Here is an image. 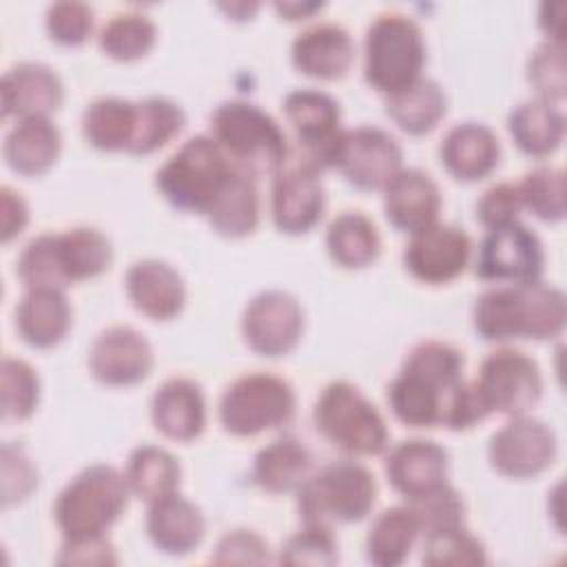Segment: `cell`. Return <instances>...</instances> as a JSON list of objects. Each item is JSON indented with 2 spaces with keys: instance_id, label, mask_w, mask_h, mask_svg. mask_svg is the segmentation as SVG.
Wrapping results in <instances>:
<instances>
[{
  "instance_id": "cell-1",
  "label": "cell",
  "mask_w": 567,
  "mask_h": 567,
  "mask_svg": "<svg viewBox=\"0 0 567 567\" xmlns=\"http://www.w3.org/2000/svg\"><path fill=\"white\" fill-rule=\"evenodd\" d=\"M463 368V352L452 343L439 339L416 343L388 385L390 410L410 427L443 425L452 394L465 381Z\"/></svg>"
},
{
  "instance_id": "cell-2",
  "label": "cell",
  "mask_w": 567,
  "mask_h": 567,
  "mask_svg": "<svg viewBox=\"0 0 567 567\" xmlns=\"http://www.w3.org/2000/svg\"><path fill=\"white\" fill-rule=\"evenodd\" d=\"M567 301L560 288L536 281L505 284L485 290L472 308L474 330L485 341H545L563 332Z\"/></svg>"
},
{
  "instance_id": "cell-3",
  "label": "cell",
  "mask_w": 567,
  "mask_h": 567,
  "mask_svg": "<svg viewBox=\"0 0 567 567\" xmlns=\"http://www.w3.org/2000/svg\"><path fill=\"white\" fill-rule=\"evenodd\" d=\"M113 259L109 237L93 226H75L62 233H42L24 244L16 261V275L24 288L64 290L102 275Z\"/></svg>"
},
{
  "instance_id": "cell-4",
  "label": "cell",
  "mask_w": 567,
  "mask_h": 567,
  "mask_svg": "<svg viewBox=\"0 0 567 567\" xmlns=\"http://www.w3.org/2000/svg\"><path fill=\"white\" fill-rule=\"evenodd\" d=\"M210 135L226 157L250 177L277 175L290 155L279 122L248 100H226L210 113Z\"/></svg>"
},
{
  "instance_id": "cell-5",
  "label": "cell",
  "mask_w": 567,
  "mask_h": 567,
  "mask_svg": "<svg viewBox=\"0 0 567 567\" xmlns=\"http://www.w3.org/2000/svg\"><path fill=\"white\" fill-rule=\"evenodd\" d=\"M128 483L111 465L95 463L78 472L58 494L53 518L64 540L104 536L128 503Z\"/></svg>"
},
{
  "instance_id": "cell-6",
  "label": "cell",
  "mask_w": 567,
  "mask_h": 567,
  "mask_svg": "<svg viewBox=\"0 0 567 567\" xmlns=\"http://www.w3.org/2000/svg\"><path fill=\"white\" fill-rule=\"evenodd\" d=\"M235 168L213 135H193L157 168L155 186L173 208L206 215Z\"/></svg>"
},
{
  "instance_id": "cell-7",
  "label": "cell",
  "mask_w": 567,
  "mask_h": 567,
  "mask_svg": "<svg viewBox=\"0 0 567 567\" xmlns=\"http://www.w3.org/2000/svg\"><path fill=\"white\" fill-rule=\"evenodd\" d=\"M377 501L374 474L359 461H332L310 472L297 489L303 523L328 525L363 520Z\"/></svg>"
},
{
  "instance_id": "cell-8",
  "label": "cell",
  "mask_w": 567,
  "mask_h": 567,
  "mask_svg": "<svg viewBox=\"0 0 567 567\" xmlns=\"http://www.w3.org/2000/svg\"><path fill=\"white\" fill-rule=\"evenodd\" d=\"M425 40L421 27L405 13H379L363 38L365 82L383 95H392L421 78Z\"/></svg>"
},
{
  "instance_id": "cell-9",
  "label": "cell",
  "mask_w": 567,
  "mask_h": 567,
  "mask_svg": "<svg viewBox=\"0 0 567 567\" xmlns=\"http://www.w3.org/2000/svg\"><path fill=\"white\" fill-rule=\"evenodd\" d=\"M317 432L350 456H374L388 447V427L377 405L350 381H330L315 401Z\"/></svg>"
},
{
  "instance_id": "cell-10",
  "label": "cell",
  "mask_w": 567,
  "mask_h": 567,
  "mask_svg": "<svg viewBox=\"0 0 567 567\" xmlns=\"http://www.w3.org/2000/svg\"><path fill=\"white\" fill-rule=\"evenodd\" d=\"M297 396L292 385L272 372H246L219 396L217 414L226 432L255 436L286 425L295 416Z\"/></svg>"
},
{
  "instance_id": "cell-11",
  "label": "cell",
  "mask_w": 567,
  "mask_h": 567,
  "mask_svg": "<svg viewBox=\"0 0 567 567\" xmlns=\"http://www.w3.org/2000/svg\"><path fill=\"white\" fill-rule=\"evenodd\" d=\"M487 414H527L543 392V377L532 357L514 348L489 352L472 381Z\"/></svg>"
},
{
  "instance_id": "cell-12",
  "label": "cell",
  "mask_w": 567,
  "mask_h": 567,
  "mask_svg": "<svg viewBox=\"0 0 567 567\" xmlns=\"http://www.w3.org/2000/svg\"><path fill=\"white\" fill-rule=\"evenodd\" d=\"M284 115L301 148V164L315 171L332 168L341 140L339 102L319 89H295L284 97Z\"/></svg>"
},
{
  "instance_id": "cell-13",
  "label": "cell",
  "mask_w": 567,
  "mask_h": 567,
  "mask_svg": "<svg viewBox=\"0 0 567 567\" xmlns=\"http://www.w3.org/2000/svg\"><path fill=\"white\" fill-rule=\"evenodd\" d=\"M332 168L361 190H383L403 168V151L394 135L379 126L343 128Z\"/></svg>"
},
{
  "instance_id": "cell-14",
  "label": "cell",
  "mask_w": 567,
  "mask_h": 567,
  "mask_svg": "<svg viewBox=\"0 0 567 567\" xmlns=\"http://www.w3.org/2000/svg\"><path fill=\"white\" fill-rule=\"evenodd\" d=\"M558 452L554 430L529 414L509 416L487 445L492 467L509 478H532L545 472Z\"/></svg>"
},
{
  "instance_id": "cell-15",
  "label": "cell",
  "mask_w": 567,
  "mask_h": 567,
  "mask_svg": "<svg viewBox=\"0 0 567 567\" xmlns=\"http://www.w3.org/2000/svg\"><path fill=\"white\" fill-rule=\"evenodd\" d=\"M545 252L538 235L516 221L487 230L476 257V277L498 284L536 281L543 275Z\"/></svg>"
},
{
  "instance_id": "cell-16",
  "label": "cell",
  "mask_w": 567,
  "mask_h": 567,
  "mask_svg": "<svg viewBox=\"0 0 567 567\" xmlns=\"http://www.w3.org/2000/svg\"><path fill=\"white\" fill-rule=\"evenodd\" d=\"M303 332V310L286 290H261L244 308L241 337L261 357H284L297 348Z\"/></svg>"
},
{
  "instance_id": "cell-17",
  "label": "cell",
  "mask_w": 567,
  "mask_h": 567,
  "mask_svg": "<svg viewBox=\"0 0 567 567\" xmlns=\"http://www.w3.org/2000/svg\"><path fill=\"white\" fill-rule=\"evenodd\" d=\"M470 252L472 241L463 228L434 221L410 235L403 248V266L414 279L441 286L465 270Z\"/></svg>"
},
{
  "instance_id": "cell-18",
  "label": "cell",
  "mask_w": 567,
  "mask_h": 567,
  "mask_svg": "<svg viewBox=\"0 0 567 567\" xmlns=\"http://www.w3.org/2000/svg\"><path fill=\"white\" fill-rule=\"evenodd\" d=\"M326 206L319 171L308 164L288 162L275 177L270 190V217L286 235H303L312 230Z\"/></svg>"
},
{
  "instance_id": "cell-19",
  "label": "cell",
  "mask_w": 567,
  "mask_h": 567,
  "mask_svg": "<svg viewBox=\"0 0 567 567\" xmlns=\"http://www.w3.org/2000/svg\"><path fill=\"white\" fill-rule=\"evenodd\" d=\"M151 368L153 348L148 339L131 326L102 330L89 348V370L104 385H135L148 377Z\"/></svg>"
},
{
  "instance_id": "cell-20",
  "label": "cell",
  "mask_w": 567,
  "mask_h": 567,
  "mask_svg": "<svg viewBox=\"0 0 567 567\" xmlns=\"http://www.w3.org/2000/svg\"><path fill=\"white\" fill-rule=\"evenodd\" d=\"M64 86L60 75L42 62H18L2 75V117H49L60 109Z\"/></svg>"
},
{
  "instance_id": "cell-21",
  "label": "cell",
  "mask_w": 567,
  "mask_h": 567,
  "mask_svg": "<svg viewBox=\"0 0 567 567\" xmlns=\"http://www.w3.org/2000/svg\"><path fill=\"white\" fill-rule=\"evenodd\" d=\"M290 58L295 69L308 78L337 80L343 78L354 62V42L346 27L317 22L295 35Z\"/></svg>"
},
{
  "instance_id": "cell-22",
  "label": "cell",
  "mask_w": 567,
  "mask_h": 567,
  "mask_svg": "<svg viewBox=\"0 0 567 567\" xmlns=\"http://www.w3.org/2000/svg\"><path fill=\"white\" fill-rule=\"evenodd\" d=\"M124 290L131 303L155 321L177 317L186 303L182 275L162 259H140L124 275Z\"/></svg>"
},
{
  "instance_id": "cell-23",
  "label": "cell",
  "mask_w": 567,
  "mask_h": 567,
  "mask_svg": "<svg viewBox=\"0 0 567 567\" xmlns=\"http://www.w3.org/2000/svg\"><path fill=\"white\" fill-rule=\"evenodd\" d=\"M144 527L162 554L186 556L204 540L206 518L193 501L173 492L148 503Z\"/></svg>"
},
{
  "instance_id": "cell-24",
  "label": "cell",
  "mask_w": 567,
  "mask_h": 567,
  "mask_svg": "<svg viewBox=\"0 0 567 567\" xmlns=\"http://www.w3.org/2000/svg\"><path fill=\"white\" fill-rule=\"evenodd\" d=\"M383 210L394 228L412 235L439 219V184L421 168H401L383 188Z\"/></svg>"
},
{
  "instance_id": "cell-25",
  "label": "cell",
  "mask_w": 567,
  "mask_h": 567,
  "mask_svg": "<svg viewBox=\"0 0 567 567\" xmlns=\"http://www.w3.org/2000/svg\"><path fill=\"white\" fill-rule=\"evenodd\" d=\"M439 157L443 168L461 182L487 177L501 159V142L483 122L454 124L441 140Z\"/></svg>"
},
{
  "instance_id": "cell-26",
  "label": "cell",
  "mask_w": 567,
  "mask_h": 567,
  "mask_svg": "<svg viewBox=\"0 0 567 567\" xmlns=\"http://www.w3.org/2000/svg\"><path fill=\"white\" fill-rule=\"evenodd\" d=\"M153 425L173 441H193L206 427L202 385L188 377L166 379L151 396Z\"/></svg>"
},
{
  "instance_id": "cell-27",
  "label": "cell",
  "mask_w": 567,
  "mask_h": 567,
  "mask_svg": "<svg viewBox=\"0 0 567 567\" xmlns=\"http://www.w3.org/2000/svg\"><path fill=\"white\" fill-rule=\"evenodd\" d=\"M390 485L412 498L447 481V452L430 439L399 441L385 456Z\"/></svg>"
},
{
  "instance_id": "cell-28",
  "label": "cell",
  "mask_w": 567,
  "mask_h": 567,
  "mask_svg": "<svg viewBox=\"0 0 567 567\" xmlns=\"http://www.w3.org/2000/svg\"><path fill=\"white\" fill-rule=\"evenodd\" d=\"M71 328V306L64 290L27 288L16 306V330L31 348L58 346Z\"/></svg>"
},
{
  "instance_id": "cell-29",
  "label": "cell",
  "mask_w": 567,
  "mask_h": 567,
  "mask_svg": "<svg viewBox=\"0 0 567 567\" xmlns=\"http://www.w3.org/2000/svg\"><path fill=\"white\" fill-rule=\"evenodd\" d=\"M62 151V133L49 117L18 120L4 135L2 155L11 171L38 177L47 173Z\"/></svg>"
},
{
  "instance_id": "cell-30",
  "label": "cell",
  "mask_w": 567,
  "mask_h": 567,
  "mask_svg": "<svg viewBox=\"0 0 567 567\" xmlns=\"http://www.w3.org/2000/svg\"><path fill=\"white\" fill-rule=\"evenodd\" d=\"M312 467L310 450L297 436H279L264 445L250 467L252 483L270 494L297 492Z\"/></svg>"
},
{
  "instance_id": "cell-31",
  "label": "cell",
  "mask_w": 567,
  "mask_h": 567,
  "mask_svg": "<svg viewBox=\"0 0 567 567\" xmlns=\"http://www.w3.org/2000/svg\"><path fill=\"white\" fill-rule=\"evenodd\" d=\"M507 128L514 144L529 157L551 155L565 135L563 111L547 100L534 97L516 104L507 115Z\"/></svg>"
},
{
  "instance_id": "cell-32",
  "label": "cell",
  "mask_w": 567,
  "mask_h": 567,
  "mask_svg": "<svg viewBox=\"0 0 567 567\" xmlns=\"http://www.w3.org/2000/svg\"><path fill=\"white\" fill-rule=\"evenodd\" d=\"M204 217L221 237L241 239L250 235L259 224V193L255 177L235 168Z\"/></svg>"
},
{
  "instance_id": "cell-33",
  "label": "cell",
  "mask_w": 567,
  "mask_h": 567,
  "mask_svg": "<svg viewBox=\"0 0 567 567\" xmlns=\"http://www.w3.org/2000/svg\"><path fill=\"white\" fill-rule=\"evenodd\" d=\"M447 97L439 82L419 78L405 89L385 95V113L408 135L430 133L445 115Z\"/></svg>"
},
{
  "instance_id": "cell-34",
  "label": "cell",
  "mask_w": 567,
  "mask_h": 567,
  "mask_svg": "<svg viewBox=\"0 0 567 567\" xmlns=\"http://www.w3.org/2000/svg\"><path fill=\"white\" fill-rule=\"evenodd\" d=\"M326 248L337 266L365 268L379 257L381 237L368 215L343 210L328 224Z\"/></svg>"
},
{
  "instance_id": "cell-35",
  "label": "cell",
  "mask_w": 567,
  "mask_h": 567,
  "mask_svg": "<svg viewBox=\"0 0 567 567\" xmlns=\"http://www.w3.org/2000/svg\"><path fill=\"white\" fill-rule=\"evenodd\" d=\"M135 102L104 95L86 104L82 113V135L93 148L128 153L135 135Z\"/></svg>"
},
{
  "instance_id": "cell-36",
  "label": "cell",
  "mask_w": 567,
  "mask_h": 567,
  "mask_svg": "<svg viewBox=\"0 0 567 567\" xmlns=\"http://www.w3.org/2000/svg\"><path fill=\"white\" fill-rule=\"evenodd\" d=\"M419 523L412 509L405 505H394L377 514L365 536V556L377 567H396L419 538Z\"/></svg>"
},
{
  "instance_id": "cell-37",
  "label": "cell",
  "mask_w": 567,
  "mask_h": 567,
  "mask_svg": "<svg viewBox=\"0 0 567 567\" xmlns=\"http://www.w3.org/2000/svg\"><path fill=\"white\" fill-rule=\"evenodd\" d=\"M124 478L131 494L151 503L159 496L177 492L182 467L168 450L144 443L128 454Z\"/></svg>"
},
{
  "instance_id": "cell-38",
  "label": "cell",
  "mask_w": 567,
  "mask_h": 567,
  "mask_svg": "<svg viewBox=\"0 0 567 567\" xmlns=\"http://www.w3.org/2000/svg\"><path fill=\"white\" fill-rule=\"evenodd\" d=\"M137 120L131 142V155H148L168 144L186 124L182 106L164 95H151L135 102Z\"/></svg>"
},
{
  "instance_id": "cell-39",
  "label": "cell",
  "mask_w": 567,
  "mask_h": 567,
  "mask_svg": "<svg viewBox=\"0 0 567 567\" xmlns=\"http://www.w3.org/2000/svg\"><path fill=\"white\" fill-rule=\"evenodd\" d=\"M157 40L155 22L140 11H122L100 29V49L120 62H131L146 55Z\"/></svg>"
},
{
  "instance_id": "cell-40",
  "label": "cell",
  "mask_w": 567,
  "mask_h": 567,
  "mask_svg": "<svg viewBox=\"0 0 567 567\" xmlns=\"http://www.w3.org/2000/svg\"><path fill=\"white\" fill-rule=\"evenodd\" d=\"M520 204L543 221L565 217V175L556 166H536L516 184Z\"/></svg>"
},
{
  "instance_id": "cell-41",
  "label": "cell",
  "mask_w": 567,
  "mask_h": 567,
  "mask_svg": "<svg viewBox=\"0 0 567 567\" xmlns=\"http://www.w3.org/2000/svg\"><path fill=\"white\" fill-rule=\"evenodd\" d=\"M0 396L4 419H29L40 399V379L35 368L24 359L4 357L0 363Z\"/></svg>"
},
{
  "instance_id": "cell-42",
  "label": "cell",
  "mask_w": 567,
  "mask_h": 567,
  "mask_svg": "<svg viewBox=\"0 0 567 567\" xmlns=\"http://www.w3.org/2000/svg\"><path fill=\"white\" fill-rule=\"evenodd\" d=\"M405 503L412 509L423 536L461 527L465 520V503L447 481L423 494L405 498Z\"/></svg>"
},
{
  "instance_id": "cell-43",
  "label": "cell",
  "mask_w": 567,
  "mask_h": 567,
  "mask_svg": "<svg viewBox=\"0 0 567 567\" xmlns=\"http://www.w3.org/2000/svg\"><path fill=\"white\" fill-rule=\"evenodd\" d=\"M421 560L427 567L485 565L487 551H485V545L474 534H470L465 525H461V527H452V529H443L425 536Z\"/></svg>"
},
{
  "instance_id": "cell-44",
  "label": "cell",
  "mask_w": 567,
  "mask_h": 567,
  "mask_svg": "<svg viewBox=\"0 0 567 567\" xmlns=\"http://www.w3.org/2000/svg\"><path fill=\"white\" fill-rule=\"evenodd\" d=\"M339 560L337 538L332 527L303 523V529L292 534L279 549L277 563L284 565H315V567H330Z\"/></svg>"
},
{
  "instance_id": "cell-45",
  "label": "cell",
  "mask_w": 567,
  "mask_h": 567,
  "mask_svg": "<svg viewBox=\"0 0 567 567\" xmlns=\"http://www.w3.org/2000/svg\"><path fill=\"white\" fill-rule=\"evenodd\" d=\"M527 80L536 89V97L558 102L567 91L565 47L560 42H540L527 58Z\"/></svg>"
},
{
  "instance_id": "cell-46",
  "label": "cell",
  "mask_w": 567,
  "mask_h": 567,
  "mask_svg": "<svg viewBox=\"0 0 567 567\" xmlns=\"http://www.w3.org/2000/svg\"><path fill=\"white\" fill-rule=\"evenodd\" d=\"M93 9L84 2H53L47 7L44 13V27L49 38L64 47H78L86 42L93 31Z\"/></svg>"
},
{
  "instance_id": "cell-47",
  "label": "cell",
  "mask_w": 567,
  "mask_h": 567,
  "mask_svg": "<svg viewBox=\"0 0 567 567\" xmlns=\"http://www.w3.org/2000/svg\"><path fill=\"white\" fill-rule=\"evenodd\" d=\"M210 563L215 565H264L270 563L268 543L255 529H228L219 536Z\"/></svg>"
},
{
  "instance_id": "cell-48",
  "label": "cell",
  "mask_w": 567,
  "mask_h": 567,
  "mask_svg": "<svg viewBox=\"0 0 567 567\" xmlns=\"http://www.w3.org/2000/svg\"><path fill=\"white\" fill-rule=\"evenodd\" d=\"M38 487V467L20 445H2V505L24 501Z\"/></svg>"
},
{
  "instance_id": "cell-49",
  "label": "cell",
  "mask_w": 567,
  "mask_h": 567,
  "mask_svg": "<svg viewBox=\"0 0 567 567\" xmlns=\"http://www.w3.org/2000/svg\"><path fill=\"white\" fill-rule=\"evenodd\" d=\"M523 204L516 184L498 182L492 184L476 202V219L487 228H498L518 219Z\"/></svg>"
},
{
  "instance_id": "cell-50",
  "label": "cell",
  "mask_w": 567,
  "mask_h": 567,
  "mask_svg": "<svg viewBox=\"0 0 567 567\" xmlns=\"http://www.w3.org/2000/svg\"><path fill=\"white\" fill-rule=\"evenodd\" d=\"M55 560L60 565H117L115 547L106 538V534L80 540H64Z\"/></svg>"
},
{
  "instance_id": "cell-51",
  "label": "cell",
  "mask_w": 567,
  "mask_h": 567,
  "mask_svg": "<svg viewBox=\"0 0 567 567\" xmlns=\"http://www.w3.org/2000/svg\"><path fill=\"white\" fill-rule=\"evenodd\" d=\"M29 224V206L11 186L0 188V239L7 244Z\"/></svg>"
},
{
  "instance_id": "cell-52",
  "label": "cell",
  "mask_w": 567,
  "mask_h": 567,
  "mask_svg": "<svg viewBox=\"0 0 567 567\" xmlns=\"http://www.w3.org/2000/svg\"><path fill=\"white\" fill-rule=\"evenodd\" d=\"M563 11H565V2H545L540 4V13H538V24L545 31L549 42H560L563 44Z\"/></svg>"
},
{
  "instance_id": "cell-53",
  "label": "cell",
  "mask_w": 567,
  "mask_h": 567,
  "mask_svg": "<svg viewBox=\"0 0 567 567\" xmlns=\"http://www.w3.org/2000/svg\"><path fill=\"white\" fill-rule=\"evenodd\" d=\"M321 2H277L275 9L286 16V20H306L310 13L321 9Z\"/></svg>"
}]
</instances>
